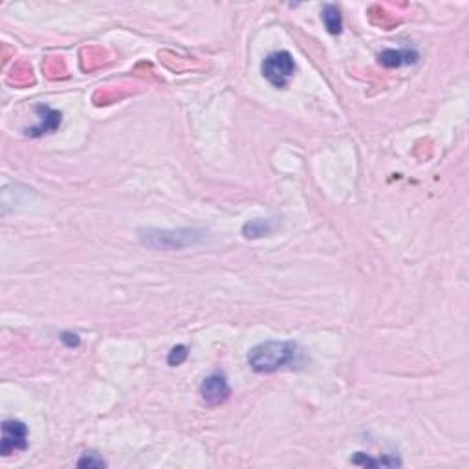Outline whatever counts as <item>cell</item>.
<instances>
[{"label": "cell", "instance_id": "1", "mask_svg": "<svg viewBox=\"0 0 469 469\" xmlns=\"http://www.w3.org/2000/svg\"><path fill=\"white\" fill-rule=\"evenodd\" d=\"M297 345L293 341L268 339L253 346L248 354V365L259 374H271L295 359Z\"/></svg>", "mask_w": 469, "mask_h": 469}, {"label": "cell", "instance_id": "12", "mask_svg": "<svg viewBox=\"0 0 469 469\" xmlns=\"http://www.w3.org/2000/svg\"><path fill=\"white\" fill-rule=\"evenodd\" d=\"M79 468H105V460L99 458L98 453H84L83 458L77 462Z\"/></svg>", "mask_w": 469, "mask_h": 469}, {"label": "cell", "instance_id": "11", "mask_svg": "<svg viewBox=\"0 0 469 469\" xmlns=\"http://www.w3.org/2000/svg\"><path fill=\"white\" fill-rule=\"evenodd\" d=\"M189 358V350H187L186 345H176L171 349L167 356V363L171 367H178V365H182L186 359Z\"/></svg>", "mask_w": 469, "mask_h": 469}, {"label": "cell", "instance_id": "3", "mask_svg": "<svg viewBox=\"0 0 469 469\" xmlns=\"http://www.w3.org/2000/svg\"><path fill=\"white\" fill-rule=\"evenodd\" d=\"M262 76L273 84L275 89H286L288 81L295 74V61L292 53L273 52L262 62Z\"/></svg>", "mask_w": 469, "mask_h": 469}, {"label": "cell", "instance_id": "9", "mask_svg": "<svg viewBox=\"0 0 469 469\" xmlns=\"http://www.w3.org/2000/svg\"><path fill=\"white\" fill-rule=\"evenodd\" d=\"M323 23L330 35H339L343 31V17L337 6L327 4L323 8Z\"/></svg>", "mask_w": 469, "mask_h": 469}, {"label": "cell", "instance_id": "5", "mask_svg": "<svg viewBox=\"0 0 469 469\" xmlns=\"http://www.w3.org/2000/svg\"><path fill=\"white\" fill-rule=\"evenodd\" d=\"M231 389L224 374H211L200 385V396L208 405H220L230 398Z\"/></svg>", "mask_w": 469, "mask_h": 469}, {"label": "cell", "instance_id": "6", "mask_svg": "<svg viewBox=\"0 0 469 469\" xmlns=\"http://www.w3.org/2000/svg\"><path fill=\"white\" fill-rule=\"evenodd\" d=\"M37 112H39V118H40L39 125L33 127V129H28L26 136L39 137L43 136V134L55 132V130L61 127L62 114L59 111H53V108H50V106L46 105H39L37 106Z\"/></svg>", "mask_w": 469, "mask_h": 469}, {"label": "cell", "instance_id": "13", "mask_svg": "<svg viewBox=\"0 0 469 469\" xmlns=\"http://www.w3.org/2000/svg\"><path fill=\"white\" fill-rule=\"evenodd\" d=\"M61 341H64L68 346H77L79 345V337L76 334H62Z\"/></svg>", "mask_w": 469, "mask_h": 469}, {"label": "cell", "instance_id": "2", "mask_svg": "<svg viewBox=\"0 0 469 469\" xmlns=\"http://www.w3.org/2000/svg\"><path fill=\"white\" fill-rule=\"evenodd\" d=\"M204 239L196 230H142L140 240L152 249H183Z\"/></svg>", "mask_w": 469, "mask_h": 469}, {"label": "cell", "instance_id": "8", "mask_svg": "<svg viewBox=\"0 0 469 469\" xmlns=\"http://www.w3.org/2000/svg\"><path fill=\"white\" fill-rule=\"evenodd\" d=\"M273 230V224L268 218H253L246 222L242 227V234L246 239H261L264 234H270Z\"/></svg>", "mask_w": 469, "mask_h": 469}, {"label": "cell", "instance_id": "10", "mask_svg": "<svg viewBox=\"0 0 469 469\" xmlns=\"http://www.w3.org/2000/svg\"><path fill=\"white\" fill-rule=\"evenodd\" d=\"M352 464L368 465V468H378V465H387V468H392V465H402V462L396 460V458H380V460H372V458H368L365 453H356V456L352 458Z\"/></svg>", "mask_w": 469, "mask_h": 469}, {"label": "cell", "instance_id": "7", "mask_svg": "<svg viewBox=\"0 0 469 469\" xmlns=\"http://www.w3.org/2000/svg\"><path fill=\"white\" fill-rule=\"evenodd\" d=\"M380 64L387 68H400V67H407V64H414L418 62L420 55H418L417 50L411 48H403V50H385V52L380 53Z\"/></svg>", "mask_w": 469, "mask_h": 469}, {"label": "cell", "instance_id": "4", "mask_svg": "<svg viewBox=\"0 0 469 469\" xmlns=\"http://www.w3.org/2000/svg\"><path fill=\"white\" fill-rule=\"evenodd\" d=\"M28 447V427L18 420H6L2 424V447L0 453L9 456L13 451H24Z\"/></svg>", "mask_w": 469, "mask_h": 469}]
</instances>
